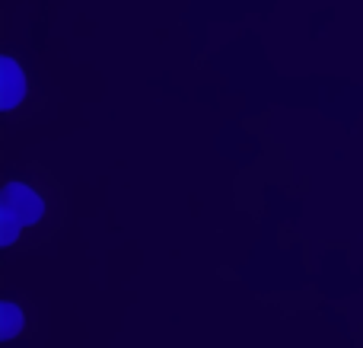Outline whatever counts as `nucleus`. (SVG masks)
Wrapping results in <instances>:
<instances>
[{"label":"nucleus","mask_w":363,"mask_h":348,"mask_svg":"<svg viewBox=\"0 0 363 348\" xmlns=\"http://www.w3.org/2000/svg\"><path fill=\"white\" fill-rule=\"evenodd\" d=\"M0 208L10 211V214H16L19 221H23V227L38 224V221H42V214H45V202L29 189V185H23V183H10V185H6L4 198H0Z\"/></svg>","instance_id":"nucleus-1"},{"label":"nucleus","mask_w":363,"mask_h":348,"mask_svg":"<svg viewBox=\"0 0 363 348\" xmlns=\"http://www.w3.org/2000/svg\"><path fill=\"white\" fill-rule=\"evenodd\" d=\"M19 227H23V221H19L16 214H10V211L0 208V243H4V246H10V243L16 240Z\"/></svg>","instance_id":"nucleus-4"},{"label":"nucleus","mask_w":363,"mask_h":348,"mask_svg":"<svg viewBox=\"0 0 363 348\" xmlns=\"http://www.w3.org/2000/svg\"><path fill=\"white\" fill-rule=\"evenodd\" d=\"M0 70H4V87H0V106L4 109H13L19 99L26 96V77L23 70L16 67L13 58H4L0 61Z\"/></svg>","instance_id":"nucleus-2"},{"label":"nucleus","mask_w":363,"mask_h":348,"mask_svg":"<svg viewBox=\"0 0 363 348\" xmlns=\"http://www.w3.org/2000/svg\"><path fill=\"white\" fill-rule=\"evenodd\" d=\"M23 326V310L16 304H0V339H13Z\"/></svg>","instance_id":"nucleus-3"}]
</instances>
